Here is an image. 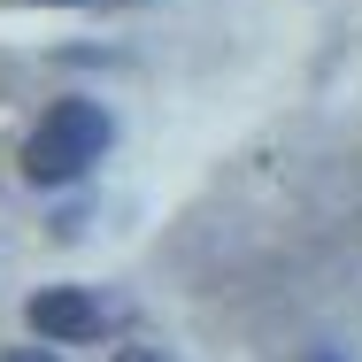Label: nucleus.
Instances as JSON below:
<instances>
[{
	"instance_id": "f257e3e1",
	"label": "nucleus",
	"mask_w": 362,
	"mask_h": 362,
	"mask_svg": "<svg viewBox=\"0 0 362 362\" xmlns=\"http://www.w3.org/2000/svg\"><path fill=\"white\" fill-rule=\"evenodd\" d=\"M108 139H116V124H108L100 100H54L39 116V132L23 139V177L31 185H70L108 154Z\"/></svg>"
},
{
	"instance_id": "f03ea898",
	"label": "nucleus",
	"mask_w": 362,
	"mask_h": 362,
	"mask_svg": "<svg viewBox=\"0 0 362 362\" xmlns=\"http://www.w3.org/2000/svg\"><path fill=\"white\" fill-rule=\"evenodd\" d=\"M23 316H31V332L54 339V347H77V339H100V332H108V308H100L85 286H47V293H31Z\"/></svg>"
},
{
	"instance_id": "7ed1b4c3",
	"label": "nucleus",
	"mask_w": 362,
	"mask_h": 362,
	"mask_svg": "<svg viewBox=\"0 0 362 362\" xmlns=\"http://www.w3.org/2000/svg\"><path fill=\"white\" fill-rule=\"evenodd\" d=\"M8 362H54V355H8Z\"/></svg>"
},
{
	"instance_id": "20e7f679",
	"label": "nucleus",
	"mask_w": 362,
	"mask_h": 362,
	"mask_svg": "<svg viewBox=\"0 0 362 362\" xmlns=\"http://www.w3.org/2000/svg\"><path fill=\"white\" fill-rule=\"evenodd\" d=\"M62 8H77V0H62Z\"/></svg>"
},
{
	"instance_id": "39448f33",
	"label": "nucleus",
	"mask_w": 362,
	"mask_h": 362,
	"mask_svg": "<svg viewBox=\"0 0 362 362\" xmlns=\"http://www.w3.org/2000/svg\"><path fill=\"white\" fill-rule=\"evenodd\" d=\"M316 362H332V355H316Z\"/></svg>"
}]
</instances>
